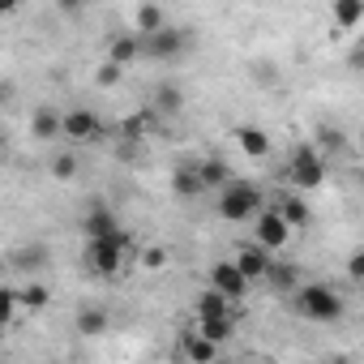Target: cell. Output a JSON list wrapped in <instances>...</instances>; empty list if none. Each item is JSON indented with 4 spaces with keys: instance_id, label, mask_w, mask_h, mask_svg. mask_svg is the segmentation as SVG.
<instances>
[{
    "instance_id": "cell-34",
    "label": "cell",
    "mask_w": 364,
    "mask_h": 364,
    "mask_svg": "<svg viewBox=\"0 0 364 364\" xmlns=\"http://www.w3.org/2000/svg\"><path fill=\"white\" fill-rule=\"evenodd\" d=\"M14 9H18V5H9V0H0V18H9Z\"/></svg>"
},
{
    "instance_id": "cell-12",
    "label": "cell",
    "mask_w": 364,
    "mask_h": 364,
    "mask_svg": "<svg viewBox=\"0 0 364 364\" xmlns=\"http://www.w3.org/2000/svg\"><path fill=\"white\" fill-rule=\"evenodd\" d=\"M120 232V223H116V215L107 210V206H95L90 215H86V240H107V236H116Z\"/></svg>"
},
{
    "instance_id": "cell-5",
    "label": "cell",
    "mask_w": 364,
    "mask_h": 364,
    "mask_svg": "<svg viewBox=\"0 0 364 364\" xmlns=\"http://www.w3.org/2000/svg\"><path fill=\"white\" fill-rule=\"evenodd\" d=\"M60 137H69V141H77V146L99 141V137H103V120H99L95 112H86V107H73V112L60 116Z\"/></svg>"
},
{
    "instance_id": "cell-25",
    "label": "cell",
    "mask_w": 364,
    "mask_h": 364,
    "mask_svg": "<svg viewBox=\"0 0 364 364\" xmlns=\"http://www.w3.org/2000/svg\"><path fill=\"white\" fill-rule=\"evenodd\" d=\"M334 22L338 26H360L364 22V5L360 0H343V5H334Z\"/></svg>"
},
{
    "instance_id": "cell-4",
    "label": "cell",
    "mask_w": 364,
    "mask_h": 364,
    "mask_svg": "<svg viewBox=\"0 0 364 364\" xmlns=\"http://www.w3.org/2000/svg\"><path fill=\"white\" fill-rule=\"evenodd\" d=\"M287 180H291L296 189H317L321 180H326V159H321V150L296 146L291 159H287Z\"/></svg>"
},
{
    "instance_id": "cell-11",
    "label": "cell",
    "mask_w": 364,
    "mask_h": 364,
    "mask_svg": "<svg viewBox=\"0 0 364 364\" xmlns=\"http://www.w3.org/2000/svg\"><path fill=\"white\" fill-rule=\"evenodd\" d=\"M193 334L206 338L210 347H223L232 334H236V321L232 317H210V321H193Z\"/></svg>"
},
{
    "instance_id": "cell-19",
    "label": "cell",
    "mask_w": 364,
    "mask_h": 364,
    "mask_svg": "<svg viewBox=\"0 0 364 364\" xmlns=\"http://www.w3.org/2000/svg\"><path fill=\"white\" fill-rule=\"evenodd\" d=\"M198 180H202V189H223L232 176H228L223 159H206V163H198Z\"/></svg>"
},
{
    "instance_id": "cell-31",
    "label": "cell",
    "mask_w": 364,
    "mask_h": 364,
    "mask_svg": "<svg viewBox=\"0 0 364 364\" xmlns=\"http://www.w3.org/2000/svg\"><path fill=\"white\" fill-rule=\"evenodd\" d=\"M347 279H351V283L364 279V253H351V257H347Z\"/></svg>"
},
{
    "instance_id": "cell-2",
    "label": "cell",
    "mask_w": 364,
    "mask_h": 364,
    "mask_svg": "<svg viewBox=\"0 0 364 364\" xmlns=\"http://www.w3.org/2000/svg\"><path fill=\"white\" fill-rule=\"evenodd\" d=\"M129 249H133V236H129L124 228H120L116 236H107V240H86V266H90L95 274H103V279H116V274L124 270Z\"/></svg>"
},
{
    "instance_id": "cell-35",
    "label": "cell",
    "mask_w": 364,
    "mask_h": 364,
    "mask_svg": "<svg viewBox=\"0 0 364 364\" xmlns=\"http://www.w3.org/2000/svg\"><path fill=\"white\" fill-rule=\"evenodd\" d=\"M0 150H5V129H0Z\"/></svg>"
},
{
    "instance_id": "cell-22",
    "label": "cell",
    "mask_w": 364,
    "mask_h": 364,
    "mask_svg": "<svg viewBox=\"0 0 364 364\" xmlns=\"http://www.w3.org/2000/svg\"><path fill=\"white\" fill-rule=\"evenodd\" d=\"M48 304H52V291L43 283H26L18 291V309H48Z\"/></svg>"
},
{
    "instance_id": "cell-30",
    "label": "cell",
    "mask_w": 364,
    "mask_h": 364,
    "mask_svg": "<svg viewBox=\"0 0 364 364\" xmlns=\"http://www.w3.org/2000/svg\"><path fill=\"white\" fill-rule=\"evenodd\" d=\"M120 77H124V69H116V65H112V60H107V65H103V69H99V77H95V82H99V86H103V90H112V86H120Z\"/></svg>"
},
{
    "instance_id": "cell-7",
    "label": "cell",
    "mask_w": 364,
    "mask_h": 364,
    "mask_svg": "<svg viewBox=\"0 0 364 364\" xmlns=\"http://www.w3.org/2000/svg\"><path fill=\"white\" fill-rule=\"evenodd\" d=\"M253 236H257V249H283L287 240H291V232H287V223L274 215V210H257V219H253Z\"/></svg>"
},
{
    "instance_id": "cell-21",
    "label": "cell",
    "mask_w": 364,
    "mask_h": 364,
    "mask_svg": "<svg viewBox=\"0 0 364 364\" xmlns=\"http://www.w3.org/2000/svg\"><path fill=\"white\" fill-rule=\"evenodd\" d=\"M137 56H141L137 35H116V39H112V65H116V69H124V65L137 60Z\"/></svg>"
},
{
    "instance_id": "cell-9",
    "label": "cell",
    "mask_w": 364,
    "mask_h": 364,
    "mask_svg": "<svg viewBox=\"0 0 364 364\" xmlns=\"http://www.w3.org/2000/svg\"><path fill=\"white\" fill-rule=\"evenodd\" d=\"M270 210H274V215L287 223V232H300V228H309V206H304L296 193H283V198H279Z\"/></svg>"
},
{
    "instance_id": "cell-26",
    "label": "cell",
    "mask_w": 364,
    "mask_h": 364,
    "mask_svg": "<svg viewBox=\"0 0 364 364\" xmlns=\"http://www.w3.org/2000/svg\"><path fill=\"white\" fill-rule=\"evenodd\" d=\"M274 287H283V291H296V283H300V266H270V274H266Z\"/></svg>"
},
{
    "instance_id": "cell-13",
    "label": "cell",
    "mask_w": 364,
    "mask_h": 364,
    "mask_svg": "<svg viewBox=\"0 0 364 364\" xmlns=\"http://www.w3.org/2000/svg\"><path fill=\"white\" fill-rule=\"evenodd\" d=\"M210 317H232V304L219 296V291H202L198 300H193V321H210Z\"/></svg>"
},
{
    "instance_id": "cell-6",
    "label": "cell",
    "mask_w": 364,
    "mask_h": 364,
    "mask_svg": "<svg viewBox=\"0 0 364 364\" xmlns=\"http://www.w3.org/2000/svg\"><path fill=\"white\" fill-rule=\"evenodd\" d=\"M210 291H219L228 304H236V300H245L249 283H245V274H240L232 262H215V266H210Z\"/></svg>"
},
{
    "instance_id": "cell-32",
    "label": "cell",
    "mask_w": 364,
    "mask_h": 364,
    "mask_svg": "<svg viewBox=\"0 0 364 364\" xmlns=\"http://www.w3.org/2000/svg\"><path fill=\"white\" fill-rule=\"evenodd\" d=\"M321 146H326V150H338V146H343V133L326 129V133H321Z\"/></svg>"
},
{
    "instance_id": "cell-16",
    "label": "cell",
    "mask_w": 364,
    "mask_h": 364,
    "mask_svg": "<svg viewBox=\"0 0 364 364\" xmlns=\"http://www.w3.org/2000/svg\"><path fill=\"white\" fill-rule=\"evenodd\" d=\"M236 141H240V150H245L249 159H266V150H270V137H266L257 124H240V129H236Z\"/></svg>"
},
{
    "instance_id": "cell-18",
    "label": "cell",
    "mask_w": 364,
    "mask_h": 364,
    "mask_svg": "<svg viewBox=\"0 0 364 364\" xmlns=\"http://www.w3.org/2000/svg\"><path fill=\"white\" fill-rule=\"evenodd\" d=\"M171 193H176V198H198V193H202L198 167H176V171H171Z\"/></svg>"
},
{
    "instance_id": "cell-24",
    "label": "cell",
    "mask_w": 364,
    "mask_h": 364,
    "mask_svg": "<svg viewBox=\"0 0 364 364\" xmlns=\"http://www.w3.org/2000/svg\"><path fill=\"white\" fill-rule=\"evenodd\" d=\"M14 262H18V270H43L48 266V249L43 245H26V249L14 253Z\"/></svg>"
},
{
    "instance_id": "cell-28",
    "label": "cell",
    "mask_w": 364,
    "mask_h": 364,
    "mask_svg": "<svg viewBox=\"0 0 364 364\" xmlns=\"http://www.w3.org/2000/svg\"><path fill=\"white\" fill-rule=\"evenodd\" d=\"M52 176H56V180H73V176H77V159H73V154H56V159H52Z\"/></svg>"
},
{
    "instance_id": "cell-14",
    "label": "cell",
    "mask_w": 364,
    "mask_h": 364,
    "mask_svg": "<svg viewBox=\"0 0 364 364\" xmlns=\"http://www.w3.org/2000/svg\"><path fill=\"white\" fill-rule=\"evenodd\" d=\"M180 351H185V360H189V364H215V360H219V347H210V343H206V338H198L193 330L180 338Z\"/></svg>"
},
{
    "instance_id": "cell-36",
    "label": "cell",
    "mask_w": 364,
    "mask_h": 364,
    "mask_svg": "<svg viewBox=\"0 0 364 364\" xmlns=\"http://www.w3.org/2000/svg\"><path fill=\"white\" fill-rule=\"evenodd\" d=\"M257 364H274V360H257Z\"/></svg>"
},
{
    "instance_id": "cell-8",
    "label": "cell",
    "mask_w": 364,
    "mask_h": 364,
    "mask_svg": "<svg viewBox=\"0 0 364 364\" xmlns=\"http://www.w3.org/2000/svg\"><path fill=\"white\" fill-rule=\"evenodd\" d=\"M141 43V52L150 56V60H176L180 52H185V35L180 31H159V35H146V39H137Z\"/></svg>"
},
{
    "instance_id": "cell-10",
    "label": "cell",
    "mask_w": 364,
    "mask_h": 364,
    "mask_svg": "<svg viewBox=\"0 0 364 364\" xmlns=\"http://www.w3.org/2000/svg\"><path fill=\"white\" fill-rule=\"evenodd\" d=\"M232 266L245 274V283H253V279H266L274 262H270V253H266V249H257V245H253V249H245V253H240Z\"/></svg>"
},
{
    "instance_id": "cell-1",
    "label": "cell",
    "mask_w": 364,
    "mask_h": 364,
    "mask_svg": "<svg viewBox=\"0 0 364 364\" xmlns=\"http://www.w3.org/2000/svg\"><path fill=\"white\" fill-rule=\"evenodd\" d=\"M291 309L309 321H334V317H343V296L330 283H304L291 291Z\"/></svg>"
},
{
    "instance_id": "cell-20",
    "label": "cell",
    "mask_w": 364,
    "mask_h": 364,
    "mask_svg": "<svg viewBox=\"0 0 364 364\" xmlns=\"http://www.w3.org/2000/svg\"><path fill=\"white\" fill-rule=\"evenodd\" d=\"M133 22H137V39L159 35V31L167 26V18H163V9H159V5H141V9L133 14Z\"/></svg>"
},
{
    "instance_id": "cell-23",
    "label": "cell",
    "mask_w": 364,
    "mask_h": 364,
    "mask_svg": "<svg viewBox=\"0 0 364 364\" xmlns=\"http://www.w3.org/2000/svg\"><path fill=\"white\" fill-rule=\"evenodd\" d=\"M103 330H107V313H103V309H82V313H77V334L95 338V334H103Z\"/></svg>"
},
{
    "instance_id": "cell-3",
    "label": "cell",
    "mask_w": 364,
    "mask_h": 364,
    "mask_svg": "<svg viewBox=\"0 0 364 364\" xmlns=\"http://www.w3.org/2000/svg\"><path fill=\"white\" fill-rule=\"evenodd\" d=\"M257 210H262V189L249 185V180H228L219 193V215L228 223H245V219H257Z\"/></svg>"
},
{
    "instance_id": "cell-33",
    "label": "cell",
    "mask_w": 364,
    "mask_h": 364,
    "mask_svg": "<svg viewBox=\"0 0 364 364\" xmlns=\"http://www.w3.org/2000/svg\"><path fill=\"white\" fill-rule=\"evenodd\" d=\"M253 77H257V82H266V86H270V82H274V65H257V69H253Z\"/></svg>"
},
{
    "instance_id": "cell-17",
    "label": "cell",
    "mask_w": 364,
    "mask_h": 364,
    "mask_svg": "<svg viewBox=\"0 0 364 364\" xmlns=\"http://www.w3.org/2000/svg\"><path fill=\"white\" fill-rule=\"evenodd\" d=\"M150 99H154V112H163V116H176L180 107H185V90L171 86V82H159Z\"/></svg>"
},
{
    "instance_id": "cell-15",
    "label": "cell",
    "mask_w": 364,
    "mask_h": 364,
    "mask_svg": "<svg viewBox=\"0 0 364 364\" xmlns=\"http://www.w3.org/2000/svg\"><path fill=\"white\" fill-rule=\"evenodd\" d=\"M31 133H35V141H56L60 137V112L56 107H39L35 120H31Z\"/></svg>"
},
{
    "instance_id": "cell-29",
    "label": "cell",
    "mask_w": 364,
    "mask_h": 364,
    "mask_svg": "<svg viewBox=\"0 0 364 364\" xmlns=\"http://www.w3.org/2000/svg\"><path fill=\"white\" fill-rule=\"evenodd\" d=\"M141 266H146V270H163V266H167V249H163V245L141 249Z\"/></svg>"
},
{
    "instance_id": "cell-37",
    "label": "cell",
    "mask_w": 364,
    "mask_h": 364,
    "mask_svg": "<svg viewBox=\"0 0 364 364\" xmlns=\"http://www.w3.org/2000/svg\"><path fill=\"white\" fill-rule=\"evenodd\" d=\"M0 274H5V262H0Z\"/></svg>"
},
{
    "instance_id": "cell-27",
    "label": "cell",
    "mask_w": 364,
    "mask_h": 364,
    "mask_svg": "<svg viewBox=\"0 0 364 364\" xmlns=\"http://www.w3.org/2000/svg\"><path fill=\"white\" fill-rule=\"evenodd\" d=\"M18 317V291L14 287H0V326H9Z\"/></svg>"
}]
</instances>
